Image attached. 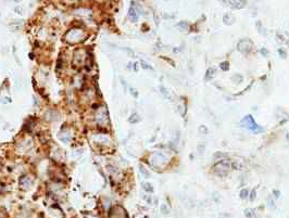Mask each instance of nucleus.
Wrapping results in <instances>:
<instances>
[{"mask_svg":"<svg viewBox=\"0 0 289 218\" xmlns=\"http://www.w3.org/2000/svg\"><path fill=\"white\" fill-rule=\"evenodd\" d=\"M239 125L241 127H244V128L249 129L250 132H253V134H261V132H264V128L259 126V125L254 121L253 117H252L251 115L244 116V118H242V121H240Z\"/></svg>","mask_w":289,"mask_h":218,"instance_id":"f257e3e1","label":"nucleus"},{"mask_svg":"<svg viewBox=\"0 0 289 218\" xmlns=\"http://www.w3.org/2000/svg\"><path fill=\"white\" fill-rule=\"evenodd\" d=\"M212 169H213V171L216 174L217 176L224 177L228 174L229 169H230V163L227 160H223V161H219L216 164H214Z\"/></svg>","mask_w":289,"mask_h":218,"instance_id":"f03ea898","label":"nucleus"},{"mask_svg":"<svg viewBox=\"0 0 289 218\" xmlns=\"http://www.w3.org/2000/svg\"><path fill=\"white\" fill-rule=\"evenodd\" d=\"M237 49H238V51L241 52V53H248V52L252 49V42L250 41L249 39L241 40V41L238 42Z\"/></svg>","mask_w":289,"mask_h":218,"instance_id":"7ed1b4c3","label":"nucleus"},{"mask_svg":"<svg viewBox=\"0 0 289 218\" xmlns=\"http://www.w3.org/2000/svg\"><path fill=\"white\" fill-rule=\"evenodd\" d=\"M110 217L111 218H127V216L125 211L122 207L116 206V207L111 209V212H110Z\"/></svg>","mask_w":289,"mask_h":218,"instance_id":"20e7f679","label":"nucleus"},{"mask_svg":"<svg viewBox=\"0 0 289 218\" xmlns=\"http://www.w3.org/2000/svg\"><path fill=\"white\" fill-rule=\"evenodd\" d=\"M223 3H226V5H230V7L233 9H241L244 5H247L246 1H223Z\"/></svg>","mask_w":289,"mask_h":218,"instance_id":"39448f33","label":"nucleus"},{"mask_svg":"<svg viewBox=\"0 0 289 218\" xmlns=\"http://www.w3.org/2000/svg\"><path fill=\"white\" fill-rule=\"evenodd\" d=\"M244 215H246L247 218H258L257 214H255V211L252 209V208H247V209L244 211Z\"/></svg>","mask_w":289,"mask_h":218,"instance_id":"423d86ee","label":"nucleus"},{"mask_svg":"<svg viewBox=\"0 0 289 218\" xmlns=\"http://www.w3.org/2000/svg\"><path fill=\"white\" fill-rule=\"evenodd\" d=\"M223 22L225 24H233L235 22V17L232 14H225L224 17H223Z\"/></svg>","mask_w":289,"mask_h":218,"instance_id":"0eeeda50","label":"nucleus"},{"mask_svg":"<svg viewBox=\"0 0 289 218\" xmlns=\"http://www.w3.org/2000/svg\"><path fill=\"white\" fill-rule=\"evenodd\" d=\"M178 27L182 30V32H188V30H189V25L186 22H180V24H178Z\"/></svg>","mask_w":289,"mask_h":218,"instance_id":"6e6552de","label":"nucleus"},{"mask_svg":"<svg viewBox=\"0 0 289 218\" xmlns=\"http://www.w3.org/2000/svg\"><path fill=\"white\" fill-rule=\"evenodd\" d=\"M248 195H249V191H248V189H242V190L240 191V198H241L242 200H244Z\"/></svg>","mask_w":289,"mask_h":218,"instance_id":"1a4fd4ad","label":"nucleus"},{"mask_svg":"<svg viewBox=\"0 0 289 218\" xmlns=\"http://www.w3.org/2000/svg\"><path fill=\"white\" fill-rule=\"evenodd\" d=\"M219 67H221V69H223V71H228V69H229V63L227 62V61H225V62H222L221 64H219Z\"/></svg>","mask_w":289,"mask_h":218,"instance_id":"9d476101","label":"nucleus"},{"mask_svg":"<svg viewBox=\"0 0 289 218\" xmlns=\"http://www.w3.org/2000/svg\"><path fill=\"white\" fill-rule=\"evenodd\" d=\"M213 73H214V69H209L207 71V75H205V79L209 80L210 78L212 77V75H213Z\"/></svg>","mask_w":289,"mask_h":218,"instance_id":"9b49d317","label":"nucleus"},{"mask_svg":"<svg viewBox=\"0 0 289 218\" xmlns=\"http://www.w3.org/2000/svg\"><path fill=\"white\" fill-rule=\"evenodd\" d=\"M205 146L203 143L198 146V153H199V155H202V154H203V152H205Z\"/></svg>","mask_w":289,"mask_h":218,"instance_id":"f8f14e48","label":"nucleus"},{"mask_svg":"<svg viewBox=\"0 0 289 218\" xmlns=\"http://www.w3.org/2000/svg\"><path fill=\"white\" fill-rule=\"evenodd\" d=\"M278 53H279V55H280V58H283V59H285V58L287 57V53H286V51H285L284 48L278 49Z\"/></svg>","mask_w":289,"mask_h":218,"instance_id":"ddd939ff","label":"nucleus"},{"mask_svg":"<svg viewBox=\"0 0 289 218\" xmlns=\"http://www.w3.org/2000/svg\"><path fill=\"white\" fill-rule=\"evenodd\" d=\"M130 121H132V123H137V121H139V116H138L137 114H134V115H133L132 117H130Z\"/></svg>","mask_w":289,"mask_h":218,"instance_id":"4468645a","label":"nucleus"},{"mask_svg":"<svg viewBox=\"0 0 289 218\" xmlns=\"http://www.w3.org/2000/svg\"><path fill=\"white\" fill-rule=\"evenodd\" d=\"M160 89H161V91H162V93L164 94L165 97H167V98H171V96H169V91H167V90L165 89V88H163V87H161V88H160Z\"/></svg>","mask_w":289,"mask_h":218,"instance_id":"2eb2a0df","label":"nucleus"},{"mask_svg":"<svg viewBox=\"0 0 289 218\" xmlns=\"http://www.w3.org/2000/svg\"><path fill=\"white\" fill-rule=\"evenodd\" d=\"M255 195H257V192H255V190H252L251 191V195H250V200H251V201H253L254 199H255Z\"/></svg>","mask_w":289,"mask_h":218,"instance_id":"dca6fc26","label":"nucleus"},{"mask_svg":"<svg viewBox=\"0 0 289 218\" xmlns=\"http://www.w3.org/2000/svg\"><path fill=\"white\" fill-rule=\"evenodd\" d=\"M161 211H162L163 214H167L169 213V208H166V206L165 205H162L161 206Z\"/></svg>","mask_w":289,"mask_h":218,"instance_id":"f3484780","label":"nucleus"},{"mask_svg":"<svg viewBox=\"0 0 289 218\" xmlns=\"http://www.w3.org/2000/svg\"><path fill=\"white\" fill-rule=\"evenodd\" d=\"M261 53H262L263 55H264V57H267V54H269V52H267V50L265 49V48H262V49H261Z\"/></svg>","mask_w":289,"mask_h":218,"instance_id":"a211bd4d","label":"nucleus"},{"mask_svg":"<svg viewBox=\"0 0 289 218\" xmlns=\"http://www.w3.org/2000/svg\"><path fill=\"white\" fill-rule=\"evenodd\" d=\"M144 189H146V190L152 191V188H151V186H150L149 184H144Z\"/></svg>","mask_w":289,"mask_h":218,"instance_id":"6ab92c4d","label":"nucleus"},{"mask_svg":"<svg viewBox=\"0 0 289 218\" xmlns=\"http://www.w3.org/2000/svg\"><path fill=\"white\" fill-rule=\"evenodd\" d=\"M141 65L144 66V69H151V67H150L149 65L147 64V63H144V61H141Z\"/></svg>","mask_w":289,"mask_h":218,"instance_id":"aec40b11","label":"nucleus"},{"mask_svg":"<svg viewBox=\"0 0 289 218\" xmlns=\"http://www.w3.org/2000/svg\"><path fill=\"white\" fill-rule=\"evenodd\" d=\"M267 201H269V206H271V207H274V202L272 201L271 198H269V200H267Z\"/></svg>","mask_w":289,"mask_h":218,"instance_id":"412c9836","label":"nucleus"},{"mask_svg":"<svg viewBox=\"0 0 289 218\" xmlns=\"http://www.w3.org/2000/svg\"><path fill=\"white\" fill-rule=\"evenodd\" d=\"M277 37H278L279 39H282V41H285V38H284V36H283L282 34H279V33H278V34H277Z\"/></svg>","mask_w":289,"mask_h":218,"instance_id":"4be33fe9","label":"nucleus"},{"mask_svg":"<svg viewBox=\"0 0 289 218\" xmlns=\"http://www.w3.org/2000/svg\"><path fill=\"white\" fill-rule=\"evenodd\" d=\"M274 194L276 195V198H278L279 195H280V193H279V191H277V190H275L274 191Z\"/></svg>","mask_w":289,"mask_h":218,"instance_id":"5701e85b","label":"nucleus"}]
</instances>
